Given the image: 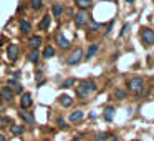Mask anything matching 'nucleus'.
I'll use <instances>...</instances> for the list:
<instances>
[{
  "label": "nucleus",
  "mask_w": 154,
  "mask_h": 141,
  "mask_svg": "<svg viewBox=\"0 0 154 141\" xmlns=\"http://www.w3.org/2000/svg\"><path fill=\"white\" fill-rule=\"evenodd\" d=\"M94 90H96V83L93 80H81L76 86V93L80 98H88Z\"/></svg>",
  "instance_id": "obj_1"
},
{
  "label": "nucleus",
  "mask_w": 154,
  "mask_h": 141,
  "mask_svg": "<svg viewBox=\"0 0 154 141\" xmlns=\"http://www.w3.org/2000/svg\"><path fill=\"white\" fill-rule=\"evenodd\" d=\"M139 35H141V40L144 42L146 47H152V45H154V30L144 27V28H141V33Z\"/></svg>",
  "instance_id": "obj_2"
},
{
  "label": "nucleus",
  "mask_w": 154,
  "mask_h": 141,
  "mask_svg": "<svg viewBox=\"0 0 154 141\" xmlns=\"http://www.w3.org/2000/svg\"><path fill=\"white\" fill-rule=\"evenodd\" d=\"M81 60H83V50L78 47L75 52H71V53H70V57H68V65L73 67V65H78Z\"/></svg>",
  "instance_id": "obj_3"
},
{
  "label": "nucleus",
  "mask_w": 154,
  "mask_h": 141,
  "mask_svg": "<svg viewBox=\"0 0 154 141\" xmlns=\"http://www.w3.org/2000/svg\"><path fill=\"white\" fill-rule=\"evenodd\" d=\"M143 88V78L141 77H133L128 80V90L131 91H141Z\"/></svg>",
  "instance_id": "obj_4"
},
{
  "label": "nucleus",
  "mask_w": 154,
  "mask_h": 141,
  "mask_svg": "<svg viewBox=\"0 0 154 141\" xmlns=\"http://www.w3.org/2000/svg\"><path fill=\"white\" fill-rule=\"evenodd\" d=\"M90 22V17H88V12L86 10H80L76 15H75V25L76 27H83Z\"/></svg>",
  "instance_id": "obj_5"
},
{
  "label": "nucleus",
  "mask_w": 154,
  "mask_h": 141,
  "mask_svg": "<svg viewBox=\"0 0 154 141\" xmlns=\"http://www.w3.org/2000/svg\"><path fill=\"white\" fill-rule=\"evenodd\" d=\"M33 100H32V95L30 93H22V98H20V108L22 110H28L32 106Z\"/></svg>",
  "instance_id": "obj_6"
},
{
  "label": "nucleus",
  "mask_w": 154,
  "mask_h": 141,
  "mask_svg": "<svg viewBox=\"0 0 154 141\" xmlns=\"http://www.w3.org/2000/svg\"><path fill=\"white\" fill-rule=\"evenodd\" d=\"M7 57H8V60H10V61H15V60H17V57H18V45H17V43H10V45H8V48H7Z\"/></svg>",
  "instance_id": "obj_7"
},
{
  "label": "nucleus",
  "mask_w": 154,
  "mask_h": 141,
  "mask_svg": "<svg viewBox=\"0 0 154 141\" xmlns=\"http://www.w3.org/2000/svg\"><path fill=\"white\" fill-rule=\"evenodd\" d=\"M55 40H57V43L60 45L63 50H68V48H70V42L63 37V33H61V32H57V33H55Z\"/></svg>",
  "instance_id": "obj_8"
},
{
  "label": "nucleus",
  "mask_w": 154,
  "mask_h": 141,
  "mask_svg": "<svg viewBox=\"0 0 154 141\" xmlns=\"http://www.w3.org/2000/svg\"><path fill=\"white\" fill-rule=\"evenodd\" d=\"M20 118L25 121V123H28V124H35V116L32 114V111H27V110H22L20 113Z\"/></svg>",
  "instance_id": "obj_9"
},
{
  "label": "nucleus",
  "mask_w": 154,
  "mask_h": 141,
  "mask_svg": "<svg viewBox=\"0 0 154 141\" xmlns=\"http://www.w3.org/2000/svg\"><path fill=\"white\" fill-rule=\"evenodd\" d=\"M50 24H51V17L47 14V15H43V18L40 20V24H38V28H40V30H48Z\"/></svg>",
  "instance_id": "obj_10"
},
{
  "label": "nucleus",
  "mask_w": 154,
  "mask_h": 141,
  "mask_svg": "<svg viewBox=\"0 0 154 141\" xmlns=\"http://www.w3.org/2000/svg\"><path fill=\"white\" fill-rule=\"evenodd\" d=\"M42 42H43V40H42V37H38V35H35V37H30V38H28V45H30L33 50H37V48L40 47Z\"/></svg>",
  "instance_id": "obj_11"
},
{
  "label": "nucleus",
  "mask_w": 154,
  "mask_h": 141,
  "mask_svg": "<svg viewBox=\"0 0 154 141\" xmlns=\"http://www.w3.org/2000/svg\"><path fill=\"white\" fill-rule=\"evenodd\" d=\"M7 86L10 88L14 93H22V85L18 83L17 80H8V83H7Z\"/></svg>",
  "instance_id": "obj_12"
},
{
  "label": "nucleus",
  "mask_w": 154,
  "mask_h": 141,
  "mask_svg": "<svg viewBox=\"0 0 154 141\" xmlns=\"http://www.w3.org/2000/svg\"><path fill=\"white\" fill-rule=\"evenodd\" d=\"M0 95H2V98H4V100H8V101H10L12 98H14V91H12L8 86L0 88Z\"/></svg>",
  "instance_id": "obj_13"
},
{
  "label": "nucleus",
  "mask_w": 154,
  "mask_h": 141,
  "mask_svg": "<svg viewBox=\"0 0 154 141\" xmlns=\"http://www.w3.org/2000/svg\"><path fill=\"white\" fill-rule=\"evenodd\" d=\"M70 123H76V121H80V120H83V111L81 110H76V111H73V113L70 114Z\"/></svg>",
  "instance_id": "obj_14"
},
{
  "label": "nucleus",
  "mask_w": 154,
  "mask_h": 141,
  "mask_svg": "<svg viewBox=\"0 0 154 141\" xmlns=\"http://www.w3.org/2000/svg\"><path fill=\"white\" fill-rule=\"evenodd\" d=\"M60 105L61 106H65V108H68V106H71V103H73V100H71V96L70 95H61L60 96Z\"/></svg>",
  "instance_id": "obj_15"
},
{
  "label": "nucleus",
  "mask_w": 154,
  "mask_h": 141,
  "mask_svg": "<svg viewBox=\"0 0 154 141\" xmlns=\"http://www.w3.org/2000/svg\"><path fill=\"white\" fill-rule=\"evenodd\" d=\"M75 5H76L80 10H86L91 5V0H75Z\"/></svg>",
  "instance_id": "obj_16"
},
{
  "label": "nucleus",
  "mask_w": 154,
  "mask_h": 141,
  "mask_svg": "<svg viewBox=\"0 0 154 141\" xmlns=\"http://www.w3.org/2000/svg\"><path fill=\"white\" fill-rule=\"evenodd\" d=\"M27 58H28V61H32V63H37L38 58H40V53H38V50H32V52H28Z\"/></svg>",
  "instance_id": "obj_17"
},
{
  "label": "nucleus",
  "mask_w": 154,
  "mask_h": 141,
  "mask_svg": "<svg viewBox=\"0 0 154 141\" xmlns=\"http://www.w3.org/2000/svg\"><path fill=\"white\" fill-rule=\"evenodd\" d=\"M23 131H25L23 124H12V126H10V133L12 134H22Z\"/></svg>",
  "instance_id": "obj_18"
},
{
  "label": "nucleus",
  "mask_w": 154,
  "mask_h": 141,
  "mask_svg": "<svg viewBox=\"0 0 154 141\" xmlns=\"http://www.w3.org/2000/svg\"><path fill=\"white\" fill-rule=\"evenodd\" d=\"M42 55H43V58H51L55 55V48L51 47V45H47V47L43 48V53Z\"/></svg>",
  "instance_id": "obj_19"
},
{
  "label": "nucleus",
  "mask_w": 154,
  "mask_h": 141,
  "mask_svg": "<svg viewBox=\"0 0 154 141\" xmlns=\"http://www.w3.org/2000/svg\"><path fill=\"white\" fill-rule=\"evenodd\" d=\"M20 28H22V32H23V33H28V32L32 30L30 22H28V20H25V18H22V20H20Z\"/></svg>",
  "instance_id": "obj_20"
},
{
  "label": "nucleus",
  "mask_w": 154,
  "mask_h": 141,
  "mask_svg": "<svg viewBox=\"0 0 154 141\" xmlns=\"http://www.w3.org/2000/svg\"><path fill=\"white\" fill-rule=\"evenodd\" d=\"M96 52H98V43H93L90 48H88V52L83 55V57H85V58H91L94 53H96Z\"/></svg>",
  "instance_id": "obj_21"
},
{
  "label": "nucleus",
  "mask_w": 154,
  "mask_h": 141,
  "mask_svg": "<svg viewBox=\"0 0 154 141\" xmlns=\"http://www.w3.org/2000/svg\"><path fill=\"white\" fill-rule=\"evenodd\" d=\"M113 116H114V108L113 106H108L106 110H104V120L111 121V120H113Z\"/></svg>",
  "instance_id": "obj_22"
},
{
  "label": "nucleus",
  "mask_w": 154,
  "mask_h": 141,
  "mask_svg": "<svg viewBox=\"0 0 154 141\" xmlns=\"http://www.w3.org/2000/svg\"><path fill=\"white\" fill-rule=\"evenodd\" d=\"M61 14H63V7L60 4H55L53 5V15L55 17H61Z\"/></svg>",
  "instance_id": "obj_23"
},
{
  "label": "nucleus",
  "mask_w": 154,
  "mask_h": 141,
  "mask_svg": "<svg viewBox=\"0 0 154 141\" xmlns=\"http://www.w3.org/2000/svg\"><path fill=\"white\" fill-rule=\"evenodd\" d=\"M30 5L33 10H38V8H42V0H30Z\"/></svg>",
  "instance_id": "obj_24"
},
{
  "label": "nucleus",
  "mask_w": 154,
  "mask_h": 141,
  "mask_svg": "<svg viewBox=\"0 0 154 141\" xmlns=\"http://www.w3.org/2000/svg\"><path fill=\"white\" fill-rule=\"evenodd\" d=\"M114 96H116L118 100H123V98L126 96V91L124 90H114Z\"/></svg>",
  "instance_id": "obj_25"
},
{
  "label": "nucleus",
  "mask_w": 154,
  "mask_h": 141,
  "mask_svg": "<svg viewBox=\"0 0 154 141\" xmlns=\"http://www.w3.org/2000/svg\"><path fill=\"white\" fill-rule=\"evenodd\" d=\"M73 83H75V78H68V80H65L63 83H61V86H63V88H70Z\"/></svg>",
  "instance_id": "obj_26"
},
{
  "label": "nucleus",
  "mask_w": 154,
  "mask_h": 141,
  "mask_svg": "<svg viewBox=\"0 0 154 141\" xmlns=\"http://www.w3.org/2000/svg\"><path fill=\"white\" fill-rule=\"evenodd\" d=\"M108 134L106 133H96V139H106Z\"/></svg>",
  "instance_id": "obj_27"
},
{
  "label": "nucleus",
  "mask_w": 154,
  "mask_h": 141,
  "mask_svg": "<svg viewBox=\"0 0 154 141\" xmlns=\"http://www.w3.org/2000/svg\"><path fill=\"white\" fill-rule=\"evenodd\" d=\"M101 24H96V22H91V30H96V28H100Z\"/></svg>",
  "instance_id": "obj_28"
},
{
  "label": "nucleus",
  "mask_w": 154,
  "mask_h": 141,
  "mask_svg": "<svg viewBox=\"0 0 154 141\" xmlns=\"http://www.w3.org/2000/svg\"><path fill=\"white\" fill-rule=\"evenodd\" d=\"M58 126H60V128H65V126H66V124H65V120H63V118H58Z\"/></svg>",
  "instance_id": "obj_29"
},
{
  "label": "nucleus",
  "mask_w": 154,
  "mask_h": 141,
  "mask_svg": "<svg viewBox=\"0 0 154 141\" xmlns=\"http://www.w3.org/2000/svg\"><path fill=\"white\" fill-rule=\"evenodd\" d=\"M0 123H2V126H4V124H7V123H8V118H5V116L0 118Z\"/></svg>",
  "instance_id": "obj_30"
},
{
  "label": "nucleus",
  "mask_w": 154,
  "mask_h": 141,
  "mask_svg": "<svg viewBox=\"0 0 154 141\" xmlns=\"http://www.w3.org/2000/svg\"><path fill=\"white\" fill-rule=\"evenodd\" d=\"M20 71H14V78H15V80H17V78H20Z\"/></svg>",
  "instance_id": "obj_31"
},
{
  "label": "nucleus",
  "mask_w": 154,
  "mask_h": 141,
  "mask_svg": "<svg viewBox=\"0 0 154 141\" xmlns=\"http://www.w3.org/2000/svg\"><path fill=\"white\" fill-rule=\"evenodd\" d=\"M0 141H7V138H5L4 134H0Z\"/></svg>",
  "instance_id": "obj_32"
},
{
  "label": "nucleus",
  "mask_w": 154,
  "mask_h": 141,
  "mask_svg": "<svg viewBox=\"0 0 154 141\" xmlns=\"http://www.w3.org/2000/svg\"><path fill=\"white\" fill-rule=\"evenodd\" d=\"M109 141H118V138H111V139Z\"/></svg>",
  "instance_id": "obj_33"
},
{
  "label": "nucleus",
  "mask_w": 154,
  "mask_h": 141,
  "mask_svg": "<svg viewBox=\"0 0 154 141\" xmlns=\"http://www.w3.org/2000/svg\"><path fill=\"white\" fill-rule=\"evenodd\" d=\"M126 2H134V0H126Z\"/></svg>",
  "instance_id": "obj_34"
},
{
  "label": "nucleus",
  "mask_w": 154,
  "mask_h": 141,
  "mask_svg": "<svg viewBox=\"0 0 154 141\" xmlns=\"http://www.w3.org/2000/svg\"><path fill=\"white\" fill-rule=\"evenodd\" d=\"M0 101H2V95H0Z\"/></svg>",
  "instance_id": "obj_35"
},
{
  "label": "nucleus",
  "mask_w": 154,
  "mask_h": 141,
  "mask_svg": "<svg viewBox=\"0 0 154 141\" xmlns=\"http://www.w3.org/2000/svg\"><path fill=\"white\" fill-rule=\"evenodd\" d=\"M43 141H50V139H43Z\"/></svg>",
  "instance_id": "obj_36"
},
{
  "label": "nucleus",
  "mask_w": 154,
  "mask_h": 141,
  "mask_svg": "<svg viewBox=\"0 0 154 141\" xmlns=\"http://www.w3.org/2000/svg\"><path fill=\"white\" fill-rule=\"evenodd\" d=\"M134 141H141V139H134Z\"/></svg>",
  "instance_id": "obj_37"
}]
</instances>
